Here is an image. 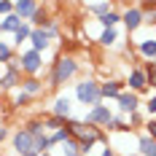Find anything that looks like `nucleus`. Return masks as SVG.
<instances>
[{"label": "nucleus", "instance_id": "obj_1", "mask_svg": "<svg viewBox=\"0 0 156 156\" xmlns=\"http://www.w3.org/2000/svg\"><path fill=\"white\" fill-rule=\"evenodd\" d=\"M78 73V62L73 54H59L54 62H51V73H48L46 89H59L62 83H70Z\"/></svg>", "mask_w": 156, "mask_h": 156}, {"label": "nucleus", "instance_id": "obj_2", "mask_svg": "<svg viewBox=\"0 0 156 156\" xmlns=\"http://www.w3.org/2000/svg\"><path fill=\"white\" fill-rule=\"evenodd\" d=\"M76 100L81 105H89V110H92L94 105H100V102H102L100 81H94V78H81L76 83Z\"/></svg>", "mask_w": 156, "mask_h": 156}, {"label": "nucleus", "instance_id": "obj_3", "mask_svg": "<svg viewBox=\"0 0 156 156\" xmlns=\"http://www.w3.org/2000/svg\"><path fill=\"white\" fill-rule=\"evenodd\" d=\"M19 65H22V78H38L43 73V54L24 48L19 51Z\"/></svg>", "mask_w": 156, "mask_h": 156}, {"label": "nucleus", "instance_id": "obj_4", "mask_svg": "<svg viewBox=\"0 0 156 156\" xmlns=\"http://www.w3.org/2000/svg\"><path fill=\"white\" fill-rule=\"evenodd\" d=\"M11 148H14L16 156H27V154H35V143H32V135L24 129V126H19L11 132Z\"/></svg>", "mask_w": 156, "mask_h": 156}, {"label": "nucleus", "instance_id": "obj_5", "mask_svg": "<svg viewBox=\"0 0 156 156\" xmlns=\"http://www.w3.org/2000/svg\"><path fill=\"white\" fill-rule=\"evenodd\" d=\"M124 86H129V92H135L137 97L140 94H145L151 86H148V76H145V70H143L140 65H135L132 70H129V76H126L124 81Z\"/></svg>", "mask_w": 156, "mask_h": 156}, {"label": "nucleus", "instance_id": "obj_6", "mask_svg": "<svg viewBox=\"0 0 156 156\" xmlns=\"http://www.w3.org/2000/svg\"><path fill=\"white\" fill-rule=\"evenodd\" d=\"M113 116H116V113H113L108 105H102V102H100V105H94L92 110H86V119H83V121H86V124H92V126H97V129H105V126L110 124V119H113Z\"/></svg>", "mask_w": 156, "mask_h": 156}, {"label": "nucleus", "instance_id": "obj_7", "mask_svg": "<svg viewBox=\"0 0 156 156\" xmlns=\"http://www.w3.org/2000/svg\"><path fill=\"white\" fill-rule=\"evenodd\" d=\"M121 24L126 27V32H135L143 27V11L137 5H126L124 11H121Z\"/></svg>", "mask_w": 156, "mask_h": 156}, {"label": "nucleus", "instance_id": "obj_8", "mask_svg": "<svg viewBox=\"0 0 156 156\" xmlns=\"http://www.w3.org/2000/svg\"><path fill=\"white\" fill-rule=\"evenodd\" d=\"M116 102H119V113H121V116H129V113H137V110H140V97H137V94L135 92H121L119 94V100H116Z\"/></svg>", "mask_w": 156, "mask_h": 156}, {"label": "nucleus", "instance_id": "obj_9", "mask_svg": "<svg viewBox=\"0 0 156 156\" xmlns=\"http://www.w3.org/2000/svg\"><path fill=\"white\" fill-rule=\"evenodd\" d=\"M54 43V38L48 35V30H38V27H32V35H30V48L32 51H38V54H43L48 51Z\"/></svg>", "mask_w": 156, "mask_h": 156}, {"label": "nucleus", "instance_id": "obj_10", "mask_svg": "<svg viewBox=\"0 0 156 156\" xmlns=\"http://www.w3.org/2000/svg\"><path fill=\"white\" fill-rule=\"evenodd\" d=\"M70 113H73V102H70V97H67V94H57L54 102H51V113H48V116H57V119L67 121Z\"/></svg>", "mask_w": 156, "mask_h": 156}, {"label": "nucleus", "instance_id": "obj_11", "mask_svg": "<svg viewBox=\"0 0 156 156\" xmlns=\"http://www.w3.org/2000/svg\"><path fill=\"white\" fill-rule=\"evenodd\" d=\"M19 86H22V73H19L16 67H5L3 76H0V89H3V94L5 92H16Z\"/></svg>", "mask_w": 156, "mask_h": 156}, {"label": "nucleus", "instance_id": "obj_12", "mask_svg": "<svg viewBox=\"0 0 156 156\" xmlns=\"http://www.w3.org/2000/svg\"><path fill=\"white\" fill-rule=\"evenodd\" d=\"M121 92H124V81H121V78H108V81L100 83L102 100H119V94H121Z\"/></svg>", "mask_w": 156, "mask_h": 156}, {"label": "nucleus", "instance_id": "obj_13", "mask_svg": "<svg viewBox=\"0 0 156 156\" xmlns=\"http://www.w3.org/2000/svg\"><path fill=\"white\" fill-rule=\"evenodd\" d=\"M38 8H41V3H35V0H16L14 3V14L22 22H30L32 16L38 14Z\"/></svg>", "mask_w": 156, "mask_h": 156}, {"label": "nucleus", "instance_id": "obj_14", "mask_svg": "<svg viewBox=\"0 0 156 156\" xmlns=\"http://www.w3.org/2000/svg\"><path fill=\"white\" fill-rule=\"evenodd\" d=\"M24 94H30V97H38V94L46 92V83L41 81V78H22V86H19Z\"/></svg>", "mask_w": 156, "mask_h": 156}, {"label": "nucleus", "instance_id": "obj_15", "mask_svg": "<svg viewBox=\"0 0 156 156\" xmlns=\"http://www.w3.org/2000/svg\"><path fill=\"white\" fill-rule=\"evenodd\" d=\"M137 54L143 59H154L156 57V38H145V41H137Z\"/></svg>", "mask_w": 156, "mask_h": 156}, {"label": "nucleus", "instance_id": "obj_16", "mask_svg": "<svg viewBox=\"0 0 156 156\" xmlns=\"http://www.w3.org/2000/svg\"><path fill=\"white\" fill-rule=\"evenodd\" d=\"M86 11H89V14H94V19H100V16L116 11V5H113V3H108V0H100V3H86Z\"/></svg>", "mask_w": 156, "mask_h": 156}, {"label": "nucleus", "instance_id": "obj_17", "mask_svg": "<svg viewBox=\"0 0 156 156\" xmlns=\"http://www.w3.org/2000/svg\"><path fill=\"white\" fill-rule=\"evenodd\" d=\"M19 27H22V19H19L16 14L5 16V19H0V35H14Z\"/></svg>", "mask_w": 156, "mask_h": 156}, {"label": "nucleus", "instance_id": "obj_18", "mask_svg": "<svg viewBox=\"0 0 156 156\" xmlns=\"http://www.w3.org/2000/svg\"><path fill=\"white\" fill-rule=\"evenodd\" d=\"M102 30H116L119 27V22H121V14L119 11H110V14H105V16H100V19H94Z\"/></svg>", "mask_w": 156, "mask_h": 156}, {"label": "nucleus", "instance_id": "obj_19", "mask_svg": "<svg viewBox=\"0 0 156 156\" xmlns=\"http://www.w3.org/2000/svg\"><path fill=\"white\" fill-rule=\"evenodd\" d=\"M30 35H32V24H30V22H22V27L11 35V38H14V46H19V51H22V43L30 41Z\"/></svg>", "mask_w": 156, "mask_h": 156}, {"label": "nucleus", "instance_id": "obj_20", "mask_svg": "<svg viewBox=\"0 0 156 156\" xmlns=\"http://www.w3.org/2000/svg\"><path fill=\"white\" fill-rule=\"evenodd\" d=\"M100 46H105V48H110V46H116V41H119V30H100V35L94 38Z\"/></svg>", "mask_w": 156, "mask_h": 156}, {"label": "nucleus", "instance_id": "obj_21", "mask_svg": "<svg viewBox=\"0 0 156 156\" xmlns=\"http://www.w3.org/2000/svg\"><path fill=\"white\" fill-rule=\"evenodd\" d=\"M154 154V140L148 135H137V156H151Z\"/></svg>", "mask_w": 156, "mask_h": 156}, {"label": "nucleus", "instance_id": "obj_22", "mask_svg": "<svg viewBox=\"0 0 156 156\" xmlns=\"http://www.w3.org/2000/svg\"><path fill=\"white\" fill-rule=\"evenodd\" d=\"M105 132H129V126H126V116H113L110 119V124L105 126Z\"/></svg>", "mask_w": 156, "mask_h": 156}, {"label": "nucleus", "instance_id": "obj_23", "mask_svg": "<svg viewBox=\"0 0 156 156\" xmlns=\"http://www.w3.org/2000/svg\"><path fill=\"white\" fill-rule=\"evenodd\" d=\"M14 57H16V48L8 41H0V65H8Z\"/></svg>", "mask_w": 156, "mask_h": 156}, {"label": "nucleus", "instance_id": "obj_24", "mask_svg": "<svg viewBox=\"0 0 156 156\" xmlns=\"http://www.w3.org/2000/svg\"><path fill=\"white\" fill-rule=\"evenodd\" d=\"M70 140V132H67V126H62V129H57V132H51L48 135V143H51V148L54 145H62V143Z\"/></svg>", "mask_w": 156, "mask_h": 156}, {"label": "nucleus", "instance_id": "obj_25", "mask_svg": "<svg viewBox=\"0 0 156 156\" xmlns=\"http://www.w3.org/2000/svg\"><path fill=\"white\" fill-rule=\"evenodd\" d=\"M126 126H129V132H135V129L145 126V116H143L140 110H137V113H129V116H126Z\"/></svg>", "mask_w": 156, "mask_h": 156}, {"label": "nucleus", "instance_id": "obj_26", "mask_svg": "<svg viewBox=\"0 0 156 156\" xmlns=\"http://www.w3.org/2000/svg\"><path fill=\"white\" fill-rule=\"evenodd\" d=\"M59 151H62V156H81V145H78V140H73V137H70L67 143H62V145H59Z\"/></svg>", "mask_w": 156, "mask_h": 156}, {"label": "nucleus", "instance_id": "obj_27", "mask_svg": "<svg viewBox=\"0 0 156 156\" xmlns=\"http://www.w3.org/2000/svg\"><path fill=\"white\" fill-rule=\"evenodd\" d=\"M24 129L30 132L32 137H35V135H43V132H46V126H43V119H30V121L24 124Z\"/></svg>", "mask_w": 156, "mask_h": 156}, {"label": "nucleus", "instance_id": "obj_28", "mask_svg": "<svg viewBox=\"0 0 156 156\" xmlns=\"http://www.w3.org/2000/svg\"><path fill=\"white\" fill-rule=\"evenodd\" d=\"M65 124H67V121L57 119V116H46V119H43V126H46V132H48V135H51V132H57V129H62Z\"/></svg>", "mask_w": 156, "mask_h": 156}, {"label": "nucleus", "instance_id": "obj_29", "mask_svg": "<svg viewBox=\"0 0 156 156\" xmlns=\"http://www.w3.org/2000/svg\"><path fill=\"white\" fill-rule=\"evenodd\" d=\"M30 94H24L22 89H16V94L11 97V108H24V105H30Z\"/></svg>", "mask_w": 156, "mask_h": 156}, {"label": "nucleus", "instance_id": "obj_30", "mask_svg": "<svg viewBox=\"0 0 156 156\" xmlns=\"http://www.w3.org/2000/svg\"><path fill=\"white\" fill-rule=\"evenodd\" d=\"M143 70H145V76H148V86H154V89H156V65L145 62V65H143Z\"/></svg>", "mask_w": 156, "mask_h": 156}, {"label": "nucleus", "instance_id": "obj_31", "mask_svg": "<svg viewBox=\"0 0 156 156\" xmlns=\"http://www.w3.org/2000/svg\"><path fill=\"white\" fill-rule=\"evenodd\" d=\"M143 108H145V113H148V119H154V116H156V92L145 100V105H143Z\"/></svg>", "mask_w": 156, "mask_h": 156}, {"label": "nucleus", "instance_id": "obj_32", "mask_svg": "<svg viewBox=\"0 0 156 156\" xmlns=\"http://www.w3.org/2000/svg\"><path fill=\"white\" fill-rule=\"evenodd\" d=\"M143 129H145L143 135H148V137L156 143V119H145V126H143Z\"/></svg>", "mask_w": 156, "mask_h": 156}, {"label": "nucleus", "instance_id": "obj_33", "mask_svg": "<svg viewBox=\"0 0 156 156\" xmlns=\"http://www.w3.org/2000/svg\"><path fill=\"white\" fill-rule=\"evenodd\" d=\"M11 14H14V3L11 0H0V19H5Z\"/></svg>", "mask_w": 156, "mask_h": 156}, {"label": "nucleus", "instance_id": "obj_34", "mask_svg": "<svg viewBox=\"0 0 156 156\" xmlns=\"http://www.w3.org/2000/svg\"><path fill=\"white\" fill-rule=\"evenodd\" d=\"M143 24H151V27H156V5H154V8H148V11L143 14Z\"/></svg>", "mask_w": 156, "mask_h": 156}, {"label": "nucleus", "instance_id": "obj_35", "mask_svg": "<svg viewBox=\"0 0 156 156\" xmlns=\"http://www.w3.org/2000/svg\"><path fill=\"white\" fill-rule=\"evenodd\" d=\"M5 140H11V129H8V126H0V145Z\"/></svg>", "mask_w": 156, "mask_h": 156}, {"label": "nucleus", "instance_id": "obj_36", "mask_svg": "<svg viewBox=\"0 0 156 156\" xmlns=\"http://www.w3.org/2000/svg\"><path fill=\"white\" fill-rule=\"evenodd\" d=\"M100 156H116V148H110V145H108V148L100 151Z\"/></svg>", "mask_w": 156, "mask_h": 156}, {"label": "nucleus", "instance_id": "obj_37", "mask_svg": "<svg viewBox=\"0 0 156 156\" xmlns=\"http://www.w3.org/2000/svg\"><path fill=\"white\" fill-rule=\"evenodd\" d=\"M151 156H156V143H154V154H151Z\"/></svg>", "mask_w": 156, "mask_h": 156}, {"label": "nucleus", "instance_id": "obj_38", "mask_svg": "<svg viewBox=\"0 0 156 156\" xmlns=\"http://www.w3.org/2000/svg\"><path fill=\"white\" fill-rule=\"evenodd\" d=\"M0 102H3V89H0Z\"/></svg>", "mask_w": 156, "mask_h": 156}, {"label": "nucleus", "instance_id": "obj_39", "mask_svg": "<svg viewBox=\"0 0 156 156\" xmlns=\"http://www.w3.org/2000/svg\"><path fill=\"white\" fill-rule=\"evenodd\" d=\"M151 65H156V57H154V59H151Z\"/></svg>", "mask_w": 156, "mask_h": 156}, {"label": "nucleus", "instance_id": "obj_40", "mask_svg": "<svg viewBox=\"0 0 156 156\" xmlns=\"http://www.w3.org/2000/svg\"><path fill=\"white\" fill-rule=\"evenodd\" d=\"M27 156H41V154H27Z\"/></svg>", "mask_w": 156, "mask_h": 156}, {"label": "nucleus", "instance_id": "obj_41", "mask_svg": "<svg viewBox=\"0 0 156 156\" xmlns=\"http://www.w3.org/2000/svg\"><path fill=\"white\" fill-rule=\"evenodd\" d=\"M126 156H137V154H126Z\"/></svg>", "mask_w": 156, "mask_h": 156}, {"label": "nucleus", "instance_id": "obj_42", "mask_svg": "<svg viewBox=\"0 0 156 156\" xmlns=\"http://www.w3.org/2000/svg\"><path fill=\"white\" fill-rule=\"evenodd\" d=\"M41 156H51V154H41Z\"/></svg>", "mask_w": 156, "mask_h": 156}, {"label": "nucleus", "instance_id": "obj_43", "mask_svg": "<svg viewBox=\"0 0 156 156\" xmlns=\"http://www.w3.org/2000/svg\"><path fill=\"white\" fill-rule=\"evenodd\" d=\"M0 156H3V148H0Z\"/></svg>", "mask_w": 156, "mask_h": 156}, {"label": "nucleus", "instance_id": "obj_44", "mask_svg": "<svg viewBox=\"0 0 156 156\" xmlns=\"http://www.w3.org/2000/svg\"><path fill=\"white\" fill-rule=\"evenodd\" d=\"M81 156H83V154H81Z\"/></svg>", "mask_w": 156, "mask_h": 156}]
</instances>
